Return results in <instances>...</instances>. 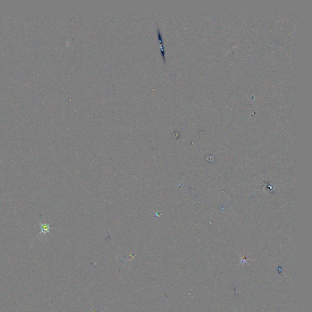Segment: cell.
<instances>
[{
	"label": "cell",
	"instance_id": "1",
	"mask_svg": "<svg viewBox=\"0 0 312 312\" xmlns=\"http://www.w3.org/2000/svg\"><path fill=\"white\" fill-rule=\"evenodd\" d=\"M157 36H158V40L160 42V45L161 47V54L162 56V58L165 62V51H164V47H163V40H162V36L161 35L160 31L158 28H157Z\"/></svg>",
	"mask_w": 312,
	"mask_h": 312
},
{
	"label": "cell",
	"instance_id": "2",
	"mask_svg": "<svg viewBox=\"0 0 312 312\" xmlns=\"http://www.w3.org/2000/svg\"><path fill=\"white\" fill-rule=\"evenodd\" d=\"M39 224L40 225V232L39 233V235H40L42 234H46L47 233H49V231L51 229L50 224L39 223Z\"/></svg>",
	"mask_w": 312,
	"mask_h": 312
}]
</instances>
